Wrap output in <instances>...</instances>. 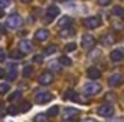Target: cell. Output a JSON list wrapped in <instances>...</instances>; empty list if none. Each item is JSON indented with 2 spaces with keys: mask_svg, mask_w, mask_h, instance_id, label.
I'll use <instances>...</instances> for the list:
<instances>
[{
  "mask_svg": "<svg viewBox=\"0 0 124 122\" xmlns=\"http://www.w3.org/2000/svg\"><path fill=\"white\" fill-rule=\"evenodd\" d=\"M6 25H7V27H10V29H19V27L23 25V19L20 17V14L13 13V14H10V16L7 17Z\"/></svg>",
  "mask_w": 124,
  "mask_h": 122,
  "instance_id": "obj_1",
  "label": "cell"
},
{
  "mask_svg": "<svg viewBox=\"0 0 124 122\" xmlns=\"http://www.w3.org/2000/svg\"><path fill=\"white\" fill-rule=\"evenodd\" d=\"M101 85L100 83H97V82H88V83H85L84 85V93L85 95H88V96H94V95H98L100 92H101Z\"/></svg>",
  "mask_w": 124,
  "mask_h": 122,
  "instance_id": "obj_2",
  "label": "cell"
},
{
  "mask_svg": "<svg viewBox=\"0 0 124 122\" xmlns=\"http://www.w3.org/2000/svg\"><path fill=\"white\" fill-rule=\"evenodd\" d=\"M97 114H98L100 116H102V118H110V116L114 115V108H113V105L105 103V105H101V106L97 109Z\"/></svg>",
  "mask_w": 124,
  "mask_h": 122,
  "instance_id": "obj_3",
  "label": "cell"
},
{
  "mask_svg": "<svg viewBox=\"0 0 124 122\" xmlns=\"http://www.w3.org/2000/svg\"><path fill=\"white\" fill-rule=\"evenodd\" d=\"M54 99V95L52 93H49V92H39L36 96H35V101H36V103H39V105H42V103H46V102H51Z\"/></svg>",
  "mask_w": 124,
  "mask_h": 122,
  "instance_id": "obj_4",
  "label": "cell"
},
{
  "mask_svg": "<svg viewBox=\"0 0 124 122\" xmlns=\"http://www.w3.org/2000/svg\"><path fill=\"white\" fill-rule=\"evenodd\" d=\"M100 25H101V19L98 16H91V17H87L84 20V26L88 29H97Z\"/></svg>",
  "mask_w": 124,
  "mask_h": 122,
  "instance_id": "obj_5",
  "label": "cell"
},
{
  "mask_svg": "<svg viewBox=\"0 0 124 122\" xmlns=\"http://www.w3.org/2000/svg\"><path fill=\"white\" fill-rule=\"evenodd\" d=\"M81 43H82V47H84V49L91 50V49L94 47V45H95V39H94L93 34H84Z\"/></svg>",
  "mask_w": 124,
  "mask_h": 122,
  "instance_id": "obj_6",
  "label": "cell"
},
{
  "mask_svg": "<svg viewBox=\"0 0 124 122\" xmlns=\"http://www.w3.org/2000/svg\"><path fill=\"white\" fill-rule=\"evenodd\" d=\"M124 78L121 73H114V75H111L110 78H108V83H110V86H120L121 83H123Z\"/></svg>",
  "mask_w": 124,
  "mask_h": 122,
  "instance_id": "obj_7",
  "label": "cell"
},
{
  "mask_svg": "<svg viewBox=\"0 0 124 122\" xmlns=\"http://www.w3.org/2000/svg\"><path fill=\"white\" fill-rule=\"evenodd\" d=\"M59 14V9H58V6H49L48 7V10H46V20L48 22H52L56 16Z\"/></svg>",
  "mask_w": 124,
  "mask_h": 122,
  "instance_id": "obj_8",
  "label": "cell"
},
{
  "mask_svg": "<svg viewBox=\"0 0 124 122\" xmlns=\"http://www.w3.org/2000/svg\"><path fill=\"white\" fill-rule=\"evenodd\" d=\"M32 49H33V45H32V42L26 40V39L19 42V50H20L22 53H29V52H32Z\"/></svg>",
  "mask_w": 124,
  "mask_h": 122,
  "instance_id": "obj_9",
  "label": "cell"
},
{
  "mask_svg": "<svg viewBox=\"0 0 124 122\" xmlns=\"http://www.w3.org/2000/svg\"><path fill=\"white\" fill-rule=\"evenodd\" d=\"M114 42H116V36L111 34V33H105L101 37V45L102 46H111V45H114Z\"/></svg>",
  "mask_w": 124,
  "mask_h": 122,
  "instance_id": "obj_10",
  "label": "cell"
},
{
  "mask_svg": "<svg viewBox=\"0 0 124 122\" xmlns=\"http://www.w3.org/2000/svg\"><path fill=\"white\" fill-rule=\"evenodd\" d=\"M52 81H54V76H52L51 72L42 73V75L39 76V79H38V82H39L40 85H49V83H52Z\"/></svg>",
  "mask_w": 124,
  "mask_h": 122,
  "instance_id": "obj_11",
  "label": "cell"
},
{
  "mask_svg": "<svg viewBox=\"0 0 124 122\" xmlns=\"http://www.w3.org/2000/svg\"><path fill=\"white\" fill-rule=\"evenodd\" d=\"M87 76L90 78V79H100L101 78V70L98 69V68H95V66H91V68H88V70H87Z\"/></svg>",
  "mask_w": 124,
  "mask_h": 122,
  "instance_id": "obj_12",
  "label": "cell"
},
{
  "mask_svg": "<svg viewBox=\"0 0 124 122\" xmlns=\"http://www.w3.org/2000/svg\"><path fill=\"white\" fill-rule=\"evenodd\" d=\"M110 59L113 62H121L124 59V52L123 50H120V49H116V50H113L111 53H110Z\"/></svg>",
  "mask_w": 124,
  "mask_h": 122,
  "instance_id": "obj_13",
  "label": "cell"
},
{
  "mask_svg": "<svg viewBox=\"0 0 124 122\" xmlns=\"http://www.w3.org/2000/svg\"><path fill=\"white\" fill-rule=\"evenodd\" d=\"M48 37H49V32L46 30V29H39V30H36V33H35V39L38 42H45Z\"/></svg>",
  "mask_w": 124,
  "mask_h": 122,
  "instance_id": "obj_14",
  "label": "cell"
},
{
  "mask_svg": "<svg viewBox=\"0 0 124 122\" xmlns=\"http://www.w3.org/2000/svg\"><path fill=\"white\" fill-rule=\"evenodd\" d=\"M78 114H79V111L77 108H66V109H63V116L65 118H74Z\"/></svg>",
  "mask_w": 124,
  "mask_h": 122,
  "instance_id": "obj_15",
  "label": "cell"
},
{
  "mask_svg": "<svg viewBox=\"0 0 124 122\" xmlns=\"http://www.w3.org/2000/svg\"><path fill=\"white\" fill-rule=\"evenodd\" d=\"M71 17H68V16H62L61 19H59V22H58V26L61 27V29H65V27H69L71 26Z\"/></svg>",
  "mask_w": 124,
  "mask_h": 122,
  "instance_id": "obj_16",
  "label": "cell"
},
{
  "mask_svg": "<svg viewBox=\"0 0 124 122\" xmlns=\"http://www.w3.org/2000/svg\"><path fill=\"white\" fill-rule=\"evenodd\" d=\"M59 34H61L62 37H69V36H74V34H75V29H74V27H71V26H69V27H65V29H62V30H61V33H59Z\"/></svg>",
  "mask_w": 124,
  "mask_h": 122,
  "instance_id": "obj_17",
  "label": "cell"
},
{
  "mask_svg": "<svg viewBox=\"0 0 124 122\" xmlns=\"http://www.w3.org/2000/svg\"><path fill=\"white\" fill-rule=\"evenodd\" d=\"M10 58L15 59V61H20V59L23 58V53H22L19 49H13V50L10 52Z\"/></svg>",
  "mask_w": 124,
  "mask_h": 122,
  "instance_id": "obj_18",
  "label": "cell"
},
{
  "mask_svg": "<svg viewBox=\"0 0 124 122\" xmlns=\"http://www.w3.org/2000/svg\"><path fill=\"white\" fill-rule=\"evenodd\" d=\"M17 78V69L16 68H10L7 72V81H15Z\"/></svg>",
  "mask_w": 124,
  "mask_h": 122,
  "instance_id": "obj_19",
  "label": "cell"
},
{
  "mask_svg": "<svg viewBox=\"0 0 124 122\" xmlns=\"http://www.w3.org/2000/svg\"><path fill=\"white\" fill-rule=\"evenodd\" d=\"M113 14L117 17H124V9L121 6H114L113 7Z\"/></svg>",
  "mask_w": 124,
  "mask_h": 122,
  "instance_id": "obj_20",
  "label": "cell"
},
{
  "mask_svg": "<svg viewBox=\"0 0 124 122\" xmlns=\"http://www.w3.org/2000/svg\"><path fill=\"white\" fill-rule=\"evenodd\" d=\"M58 114H59V106H51L48 109V115L49 116H56Z\"/></svg>",
  "mask_w": 124,
  "mask_h": 122,
  "instance_id": "obj_21",
  "label": "cell"
},
{
  "mask_svg": "<svg viewBox=\"0 0 124 122\" xmlns=\"http://www.w3.org/2000/svg\"><path fill=\"white\" fill-rule=\"evenodd\" d=\"M59 63H61L62 66H71L72 65V61L68 56H62V58H59Z\"/></svg>",
  "mask_w": 124,
  "mask_h": 122,
  "instance_id": "obj_22",
  "label": "cell"
},
{
  "mask_svg": "<svg viewBox=\"0 0 124 122\" xmlns=\"http://www.w3.org/2000/svg\"><path fill=\"white\" fill-rule=\"evenodd\" d=\"M20 96H22V93H20L19 91L13 92V93L9 96V102H15V101H19V99H20Z\"/></svg>",
  "mask_w": 124,
  "mask_h": 122,
  "instance_id": "obj_23",
  "label": "cell"
},
{
  "mask_svg": "<svg viewBox=\"0 0 124 122\" xmlns=\"http://www.w3.org/2000/svg\"><path fill=\"white\" fill-rule=\"evenodd\" d=\"M65 96H66V98H69V99H72V101H74V99H75V101H81V98H79L75 92H72V91H66Z\"/></svg>",
  "mask_w": 124,
  "mask_h": 122,
  "instance_id": "obj_24",
  "label": "cell"
},
{
  "mask_svg": "<svg viewBox=\"0 0 124 122\" xmlns=\"http://www.w3.org/2000/svg\"><path fill=\"white\" fill-rule=\"evenodd\" d=\"M32 105L29 102H23L22 105H20V108H19V112H28V111H31Z\"/></svg>",
  "mask_w": 124,
  "mask_h": 122,
  "instance_id": "obj_25",
  "label": "cell"
},
{
  "mask_svg": "<svg viewBox=\"0 0 124 122\" xmlns=\"http://www.w3.org/2000/svg\"><path fill=\"white\" fill-rule=\"evenodd\" d=\"M56 50H58V47H56L55 45H51V46H48V47L45 49V55H54Z\"/></svg>",
  "mask_w": 124,
  "mask_h": 122,
  "instance_id": "obj_26",
  "label": "cell"
},
{
  "mask_svg": "<svg viewBox=\"0 0 124 122\" xmlns=\"http://www.w3.org/2000/svg\"><path fill=\"white\" fill-rule=\"evenodd\" d=\"M32 72H33L32 66H25V68H23V76H25V78H29L32 75Z\"/></svg>",
  "mask_w": 124,
  "mask_h": 122,
  "instance_id": "obj_27",
  "label": "cell"
},
{
  "mask_svg": "<svg viewBox=\"0 0 124 122\" xmlns=\"http://www.w3.org/2000/svg\"><path fill=\"white\" fill-rule=\"evenodd\" d=\"M9 89H10V85L9 83H0V95L9 92Z\"/></svg>",
  "mask_w": 124,
  "mask_h": 122,
  "instance_id": "obj_28",
  "label": "cell"
},
{
  "mask_svg": "<svg viewBox=\"0 0 124 122\" xmlns=\"http://www.w3.org/2000/svg\"><path fill=\"white\" fill-rule=\"evenodd\" d=\"M17 112H19V109H17V108H16L15 105L9 106V109H7V114H9V115H12V116H15V115L17 114Z\"/></svg>",
  "mask_w": 124,
  "mask_h": 122,
  "instance_id": "obj_29",
  "label": "cell"
},
{
  "mask_svg": "<svg viewBox=\"0 0 124 122\" xmlns=\"http://www.w3.org/2000/svg\"><path fill=\"white\" fill-rule=\"evenodd\" d=\"M77 49V45L75 43H68L66 46H65V50L66 52H72V50H75Z\"/></svg>",
  "mask_w": 124,
  "mask_h": 122,
  "instance_id": "obj_30",
  "label": "cell"
},
{
  "mask_svg": "<svg viewBox=\"0 0 124 122\" xmlns=\"http://www.w3.org/2000/svg\"><path fill=\"white\" fill-rule=\"evenodd\" d=\"M35 122H46V115H43V114H39V115L35 118Z\"/></svg>",
  "mask_w": 124,
  "mask_h": 122,
  "instance_id": "obj_31",
  "label": "cell"
},
{
  "mask_svg": "<svg viewBox=\"0 0 124 122\" xmlns=\"http://www.w3.org/2000/svg\"><path fill=\"white\" fill-rule=\"evenodd\" d=\"M111 1H113V0H98V3H100L101 6H108Z\"/></svg>",
  "mask_w": 124,
  "mask_h": 122,
  "instance_id": "obj_32",
  "label": "cell"
},
{
  "mask_svg": "<svg viewBox=\"0 0 124 122\" xmlns=\"http://www.w3.org/2000/svg\"><path fill=\"white\" fill-rule=\"evenodd\" d=\"M4 59H6V52L0 49V62H4Z\"/></svg>",
  "mask_w": 124,
  "mask_h": 122,
  "instance_id": "obj_33",
  "label": "cell"
},
{
  "mask_svg": "<svg viewBox=\"0 0 124 122\" xmlns=\"http://www.w3.org/2000/svg\"><path fill=\"white\" fill-rule=\"evenodd\" d=\"M33 61H35V62H42V61H43V55H35Z\"/></svg>",
  "mask_w": 124,
  "mask_h": 122,
  "instance_id": "obj_34",
  "label": "cell"
},
{
  "mask_svg": "<svg viewBox=\"0 0 124 122\" xmlns=\"http://www.w3.org/2000/svg\"><path fill=\"white\" fill-rule=\"evenodd\" d=\"M6 7H7V1L0 0V9H6Z\"/></svg>",
  "mask_w": 124,
  "mask_h": 122,
  "instance_id": "obj_35",
  "label": "cell"
},
{
  "mask_svg": "<svg viewBox=\"0 0 124 122\" xmlns=\"http://www.w3.org/2000/svg\"><path fill=\"white\" fill-rule=\"evenodd\" d=\"M0 32H4L6 33V26L4 25H0Z\"/></svg>",
  "mask_w": 124,
  "mask_h": 122,
  "instance_id": "obj_36",
  "label": "cell"
},
{
  "mask_svg": "<svg viewBox=\"0 0 124 122\" xmlns=\"http://www.w3.org/2000/svg\"><path fill=\"white\" fill-rule=\"evenodd\" d=\"M3 76H4V69L0 68V78H3Z\"/></svg>",
  "mask_w": 124,
  "mask_h": 122,
  "instance_id": "obj_37",
  "label": "cell"
},
{
  "mask_svg": "<svg viewBox=\"0 0 124 122\" xmlns=\"http://www.w3.org/2000/svg\"><path fill=\"white\" fill-rule=\"evenodd\" d=\"M84 122H95V121H94V119H85Z\"/></svg>",
  "mask_w": 124,
  "mask_h": 122,
  "instance_id": "obj_38",
  "label": "cell"
},
{
  "mask_svg": "<svg viewBox=\"0 0 124 122\" xmlns=\"http://www.w3.org/2000/svg\"><path fill=\"white\" fill-rule=\"evenodd\" d=\"M22 1H23V3H31L32 0H22Z\"/></svg>",
  "mask_w": 124,
  "mask_h": 122,
  "instance_id": "obj_39",
  "label": "cell"
},
{
  "mask_svg": "<svg viewBox=\"0 0 124 122\" xmlns=\"http://www.w3.org/2000/svg\"><path fill=\"white\" fill-rule=\"evenodd\" d=\"M0 17H3V12L1 10H0Z\"/></svg>",
  "mask_w": 124,
  "mask_h": 122,
  "instance_id": "obj_40",
  "label": "cell"
}]
</instances>
